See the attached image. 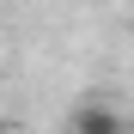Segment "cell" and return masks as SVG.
I'll return each mask as SVG.
<instances>
[{
  "instance_id": "cell-1",
  "label": "cell",
  "mask_w": 134,
  "mask_h": 134,
  "mask_svg": "<svg viewBox=\"0 0 134 134\" xmlns=\"http://www.w3.org/2000/svg\"><path fill=\"white\" fill-rule=\"evenodd\" d=\"M67 128H73V134H128V116H122L116 104L92 98V104H79L73 116H67Z\"/></svg>"
},
{
  "instance_id": "cell-2",
  "label": "cell",
  "mask_w": 134,
  "mask_h": 134,
  "mask_svg": "<svg viewBox=\"0 0 134 134\" xmlns=\"http://www.w3.org/2000/svg\"><path fill=\"white\" fill-rule=\"evenodd\" d=\"M0 134H25V128H18V122H0Z\"/></svg>"
}]
</instances>
